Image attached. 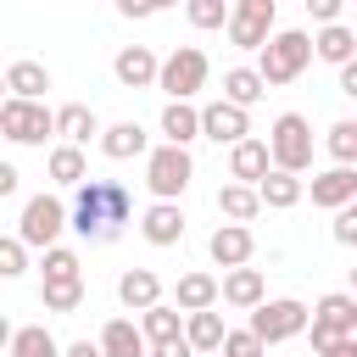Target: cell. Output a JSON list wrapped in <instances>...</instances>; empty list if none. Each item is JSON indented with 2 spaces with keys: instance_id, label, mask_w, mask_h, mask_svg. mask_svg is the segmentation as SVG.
Wrapping results in <instances>:
<instances>
[{
  "instance_id": "29",
  "label": "cell",
  "mask_w": 357,
  "mask_h": 357,
  "mask_svg": "<svg viewBox=\"0 0 357 357\" xmlns=\"http://www.w3.org/2000/svg\"><path fill=\"white\" fill-rule=\"evenodd\" d=\"M45 173H50L56 184H67V190H78V184L89 178V156H84V151H73V145H56V151L45 156Z\"/></svg>"
},
{
  "instance_id": "3",
  "label": "cell",
  "mask_w": 357,
  "mask_h": 357,
  "mask_svg": "<svg viewBox=\"0 0 357 357\" xmlns=\"http://www.w3.org/2000/svg\"><path fill=\"white\" fill-rule=\"evenodd\" d=\"M262 145H268V167H273V173L301 178V173L312 167V123H307L301 112H279Z\"/></svg>"
},
{
  "instance_id": "26",
  "label": "cell",
  "mask_w": 357,
  "mask_h": 357,
  "mask_svg": "<svg viewBox=\"0 0 357 357\" xmlns=\"http://www.w3.org/2000/svg\"><path fill=\"white\" fill-rule=\"evenodd\" d=\"M167 307H178L184 318H190V312H206V307H218V279H212V273H184Z\"/></svg>"
},
{
  "instance_id": "43",
  "label": "cell",
  "mask_w": 357,
  "mask_h": 357,
  "mask_svg": "<svg viewBox=\"0 0 357 357\" xmlns=\"http://www.w3.org/2000/svg\"><path fill=\"white\" fill-rule=\"evenodd\" d=\"M17 178H22V173H17L11 162H0V201H6V195H17Z\"/></svg>"
},
{
  "instance_id": "7",
  "label": "cell",
  "mask_w": 357,
  "mask_h": 357,
  "mask_svg": "<svg viewBox=\"0 0 357 357\" xmlns=\"http://www.w3.org/2000/svg\"><path fill=\"white\" fill-rule=\"evenodd\" d=\"M61 229H67V206L56 195H28L22 201V223H17L22 251H50L61 240Z\"/></svg>"
},
{
  "instance_id": "14",
  "label": "cell",
  "mask_w": 357,
  "mask_h": 357,
  "mask_svg": "<svg viewBox=\"0 0 357 357\" xmlns=\"http://www.w3.org/2000/svg\"><path fill=\"white\" fill-rule=\"evenodd\" d=\"M50 117H56V134H61V145H73V151H84L89 139H100V117H95V106H84V100H67V106H56Z\"/></svg>"
},
{
  "instance_id": "32",
  "label": "cell",
  "mask_w": 357,
  "mask_h": 357,
  "mask_svg": "<svg viewBox=\"0 0 357 357\" xmlns=\"http://www.w3.org/2000/svg\"><path fill=\"white\" fill-rule=\"evenodd\" d=\"M218 212H223L229 223H240V229H245L262 206H257V190H245V184H223V190H218Z\"/></svg>"
},
{
  "instance_id": "18",
  "label": "cell",
  "mask_w": 357,
  "mask_h": 357,
  "mask_svg": "<svg viewBox=\"0 0 357 357\" xmlns=\"http://www.w3.org/2000/svg\"><path fill=\"white\" fill-rule=\"evenodd\" d=\"M6 100H45V89H50V73H45V61H11L6 73Z\"/></svg>"
},
{
  "instance_id": "44",
  "label": "cell",
  "mask_w": 357,
  "mask_h": 357,
  "mask_svg": "<svg viewBox=\"0 0 357 357\" xmlns=\"http://www.w3.org/2000/svg\"><path fill=\"white\" fill-rule=\"evenodd\" d=\"M61 357H100V346L95 340H73V346H61Z\"/></svg>"
},
{
  "instance_id": "21",
  "label": "cell",
  "mask_w": 357,
  "mask_h": 357,
  "mask_svg": "<svg viewBox=\"0 0 357 357\" xmlns=\"http://www.w3.org/2000/svg\"><path fill=\"white\" fill-rule=\"evenodd\" d=\"M156 128H162V145H178V151H190V139H201V117L190 100H167Z\"/></svg>"
},
{
  "instance_id": "10",
  "label": "cell",
  "mask_w": 357,
  "mask_h": 357,
  "mask_svg": "<svg viewBox=\"0 0 357 357\" xmlns=\"http://www.w3.org/2000/svg\"><path fill=\"white\" fill-rule=\"evenodd\" d=\"M195 117H201V139H218V145H240L251 134V117L229 100H206V106H195Z\"/></svg>"
},
{
  "instance_id": "30",
  "label": "cell",
  "mask_w": 357,
  "mask_h": 357,
  "mask_svg": "<svg viewBox=\"0 0 357 357\" xmlns=\"http://www.w3.org/2000/svg\"><path fill=\"white\" fill-rule=\"evenodd\" d=\"M262 95H268V89H262V78H257L251 67H229V73H223V100H229V106L251 112Z\"/></svg>"
},
{
  "instance_id": "36",
  "label": "cell",
  "mask_w": 357,
  "mask_h": 357,
  "mask_svg": "<svg viewBox=\"0 0 357 357\" xmlns=\"http://www.w3.org/2000/svg\"><path fill=\"white\" fill-rule=\"evenodd\" d=\"M28 273V251L17 234H0V279H22Z\"/></svg>"
},
{
  "instance_id": "2",
  "label": "cell",
  "mask_w": 357,
  "mask_h": 357,
  "mask_svg": "<svg viewBox=\"0 0 357 357\" xmlns=\"http://www.w3.org/2000/svg\"><path fill=\"white\" fill-rule=\"evenodd\" d=\"M307 61H312V33H301V28H273L268 33V45L257 50V78H262V89H279V84H296L301 73H307Z\"/></svg>"
},
{
  "instance_id": "6",
  "label": "cell",
  "mask_w": 357,
  "mask_h": 357,
  "mask_svg": "<svg viewBox=\"0 0 357 357\" xmlns=\"http://www.w3.org/2000/svg\"><path fill=\"white\" fill-rule=\"evenodd\" d=\"M206 73H212L206 50L201 45H178L167 61H156V89H167V100H190L206 84Z\"/></svg>"
},
{
  "instance_id": "28",
  "label": "cell",
  "mask_w": 357,
  "mask_h": 357,
  "mask_svg": "<svg viewBox=\"0 0 357 357\" xmlns=\"http://www.w3.org/2000/svg\"><path fill=\"white\" fill-rule=\"evenodd\" d=\"M184 346H190V351H218V346H223V312H218V307L190 312V318H184Z\"/></svg>"
},
{
  "instance_id": "12",
  "label": "cell",
  "mask_w": 357,
  "mask_h": 357,
  "mask_svg": "<svg viewBox=\"0 0 357 357\" xmlns=\"http://www.w3.org/2000/svg\"><path fill=\"white\" fill-rule=\"evenodd\" d=\"M251 251H257V240H251V229H240V223H218L212 240H206V257H212L223 273H229V268H245Z\"/></svg>"
},
{
  "instance_id": "27",
  "label": "cell",
  "mask_w": 357,
  "mask_h": 357,
  "mask_svg": "<svg viewBox=\"0 0 357 357\" xmlns=\"http://www.w3.org/2000/svg\"><path fill=\"white\" fill-rule=\"evenodd\" d=\"M95 346H100V357H145V340H139L134 318H106Z\"/></svg>"
},
{
  "instance_id": "5",
  "label": "cell",
  "mask_w": 357,
  "mask_h": 357,
  "mask_svg": "<svg viewBox=\"0 0 357 357\" xmlns=\"http://www.w3.org/2000/svg\"><path fill=\"white\" fill-rule=\"evenodd\" d=\"M190 178H195L190 151H178V145H151V151H145V190H151L156 201H178V195L190 190Z\"/></svg>"
},
{
  "instance_id": "33",
  "label": "cell",
  "mask_w": 357,
  "mask_h": 357,
  "mask_svg": "<svg viewBox=\"0 0 357 357\" xmlns=\"http://www.w3.org/2000/svg\"><path fill=\"white\" fill-rule=\"evenodd\" d=\"M39 273H45V284H67V279H84V262H78L73 245H50L45 262H39Z\"/></svg>"
},
{
  "instance_id": "25",
  "label": "cell",
  "mask_w": 357,
  "mask_h": 357,
  "mask_svg": "<svg viewBox=\"0 0 357 357\" xmlns=\"http://www.w3.org/2000/svg\"><path fill=\"white\" fill-rule=\"evenodd\" d=\"M100 151H106L112 162H134V156L151 151V139H145L139 123H112V128H100Z\"/></svg>"
},
{
  "instance_id": "31",
  "label": "cell",
  "mask_w": 357,
  "mask_h": 357,
  "mask_svg": "<svg viewBox=\"0 0 357 357\" xmlns=\"http://www.w3.org/2000/svg\"><path fill=\"white\" fill-rule=\"evenodd\" d=\"M11 357H61V346H56V335L45 329V324H22V329H11V346H6Z\"/></svg>"
},
{
  "instance_id": "42",
  "label": "cell",
  "mask_w": 357,
  "mask_h": 357,
  "mask_svg": "<svg viewBox=\"0 0 357 357\" xmlns=\"http://www.w3.org/2000/svg\"><path fill=\"white\" fill-rule=\"evenodd\" d=\"M145 357H195L184 340H167V346H145Z\"/></svg>"
},
{
  "instance_id": "20",
  "label": "cell",
  "mask_w": 357,
  "mask_h": 357,
  "mask_svg": "<svg viewBox=\"0 0 357 357\" xmlns=\"http://www.w3.org/2000/svg\"><path fill=\"white\" fill-rule=\"evenodd\" d=\"M139 340L145 346H167V340H184V312L178 307H167V301H156V307H145L139 312Z\"/></svg>"
},
{
  "instance_id": "38",
  "label": "cell",
  "mask_w": 357,
  "mask_h": 357,
  "mask_svg": "<svg viewBox=\"0 0 357 357\" xmlns=\"http://www.w3.org/2000/svg\"><path fill=\"white\" fill-rule=\"evenodd\" d=\"M223 357H262V346H257V335L251 329H223V346H218Z\"/></svg>"
},
{
  "instance_id": "24",
  "label": "cell",
  "mask_w": 357,
  "mask_h": 357,
  "mask_svg": "<svg viewBox=\"0 0 357 357\" xmlns=\"http://www.w3.org/2000/svg\"><path fill=\"white\" fill-rule=\"evenodd\" d=\"M117 301H123L128 312H145V307L162 301V279H156L151 268H128V273L117 279Z\"/></svg>"
},
{
  "instance_id": "22",
  "label": "cell",
  "mask_w": 357,
  "mask_h": 357,
  "mask_svg": "<svg viewBox=\"0 0 357 357\" xmlns=\"http://www.w3.org/2000/svg\"><path fill=\"white\" fill-rule=\"evenodd\" d=\"M301 195H307V184L301 178H290V173H262L257 178V206H268V212H290V206H301Z\"/></svg>"
},
{
  "instance_id": "45",
  "label": "cell",
  "mask_w": 357,
  "mask_h": 357,
  "mask_svg": "<svg viewBox=\"0 0 357 357\" xmlns=\"http://www.w3.org/2000/svg\"><path fill=\"white\" fill-rule=\"evenodd\" d=\"M340 95H357V61L340 67Z\"/></svg>"
},
{
  "instance_id": "34",
  "label": "cell",
  "mask_w": 357,
  "mask_h": 357,
  "mask_svg": "<svg viewBox=\"0 0 357 357\" xmlns=\"http://www.w3.org/2000/svg\"><path fill=\"white\" fill-rule=\"evenodd\" d=\"M329 156H335V167H351L357 162V123L351 117H340V123H329Z\"/></svg>"
},
{
  "instance_id": "4",
  "label": "cell",
  "mask_w": 357,
  "mask_h": 357,
  "mask_svg": "<svg viewBox=\"0 0 357 357\" xmlns=\"http://www.w3.org/2000/svg\"><path fill=\"white\" fill-rule=\"evenodd\" d=\"M245 329L257 335L262 351L279 346V340H296V335H307V301H296V296H273V301L251 307V324H245Z\"/></svg>"
},
{
  "instance_id": "39",
  "label": "cell",
  "mask_w": 357,
  "mask_h": 357,
  "mask_svg": "<svg viewBox=\"0 0 357 357\" xmlns=\"http://www.w3.org/2000/svg\"><path fill=\"white\" fill-rule=\"evenodd\" d=\"M335 245H346V251H351V245H357V201H351V206H340V212H335Z\"/></svg>"
},
{
  "instance_id": "35",
  "label": "cell",
  "mask_w": 357,
  "mask_h": 357,
  "mask_svg": "<svg viewBox=\"0 0 357 357\" xmlns=\"http://www.w3.org/2000/svg\"><path fill=\"white\" fill-rule=\"evenodd\" d=\"M39 301H45V312H78V307H84V279H67V284H39Z\"/></svg>"
},
{
  "instance_id": "9",
  "label": "cell",
  "mask_w": 357,
  "mask_h": 357,
  "mask_svg": "<svg viewBox=\"0 0 357 357\" xmlns=\"http://www.w3.org/2000/svg\"><path fill=\"white\" fill-rule=\"evenodd\" d=\"M273 17H279V6L273 0H234L229 6V39L240 45V50H262L268 45V33H273Z\"/></svg>"
},
{
  "instance_id": "40",
  "label": "cell",
  "mask_w": 357,
  "mask_h": 357,
  "mask_svg": "<svg viewBox=\"0 0 357 357\" xmlns=\"http://www.w3.org/2000/svg\"><path fill=\"white\" fill-rule=\"evenodd\" d=\"M307 11H312V22H340V0H307Z\"/></svg>"
},
{
  "instance_id": "37",
  "label": "cell",
  "mask_w": 357,
  "mask_h": 357,
  "mask_svg": "<svg viewBox=\"0 0 357 357\" xmlns=\"http://www.w3.org/2000/svg\"><path fill=\"white\" fill-rule=\"evenodd\" d=\"M184 17H190L195 28H223V22H229V6H223V0H190Z\"/></svg>"
},
{
  "instance_id": "47",
  "label": "cell",
  "mask_w": 357,
  "mask_h": 357,
  "mask_svg": "<svg viewBox=\"0 0 357 357\" xmlns=\"http://www.w3.org/2000/svg\"><path fill=\"white\" fill-rule=\"evenodd\" d=\"M0 100H6V78H0Z\"/></svg>"
},
{
  "instance_id": "15",
  "label": "cell",
  "mask_w": 357,
  "mask_h": 357,
  "mask_svg": "<svg viewBox=\"0 0 357 357\" xmlns=\"http://www.w3.org/2000/svg\"><path fill=\"white\" fill-rule=\"evenodd\" d=\"M139 234H145L156 251L178 245V240H184V212H178V201H151L145 218H139Z\"/></svg>"
},
{
  "instance_id": "8",
  "label": "cell",
  "mask_w": 357,
  "mask_h": 357,
  "mask_svg": "<svg viewBox=\"0 0 357 357\" xmlns=\"http://www.w3.org/2000/svg\"><path fill=\"white\" fill-rule=\"evenodd\" d=\"M0 134L11 145H45L56 134V117L45 100H0Z\"/></svg>"
},
{
  "instance_id": "19",
  "label": "cell",
  "mask_w": 357,
  "mask_h": 357,
  "mask_svg": "<svg viewBox=\"0 0 357 357\" xmlns=\"http://www.w3.org/2000/svg\"><path fill=\"white\" fill-rule=\"evenodd\" d=\"M268 173V145L257 139V134H245L240 145H229V178L234 184H245V190H257V178Z\"/></svg>"
},
{
  "instance_id": "1",
  "label": "cell",
  "mask_w": 357,
  "mask_h": 357,
  "mask_svg": "<svg viewBox=\"0 0 357 357\" xmlns=\"http://www.w3.org/2000/svg\"><path fill=\"white\" fill-rule=\"evenodd\" d=\"M128 212H134V201H128V190L117 178H84L78 184V201L67 212V229L78 240H89V245H112L123 234Z\"/></svg>"
},
{
  "instance_id": "13",
  "label": "cell",
  "mask_w": 357,
  "mask_h": 357,
  "mask_svg": "<svg viewBox=\"0 0 357 357\" xmlns=\"http://www.w3.org/2000/svg\"><path fill=\"white\" fill-rule=\"evenodd\" d=\"M218 301H229V307H240V312L262 307V301H268V279H262V268H229V273L218 279Z\"/></svg>"
},
{
  "instance_id": "11",
  "label": "cell",
  "mask_w": 357,
  "mask_h": 357,
  "mask_svg": "<svg viewBox=\"0 0 357 357\" xmlns=\"http://www.w3.org/2000/svg\"><path fill=\"white\" fill-rule=\"evenodd\" d=\"M307 329H318V335H357V301L346 296V290H329V296H318V307H307Z\"/></svg>"
},
{
  "instance_id": "17",
  "label": "cell",
  "mask_w": 357,
  "mask_h": 357,
  "mask_svg": "<svg viewBox=\"0 0 357 357\" xmlns=\"http://www.w3.org/2000/svg\"><path fill=\"white\" fill-rule=\"evenodd\" d=\"M357 201V167H329V173H312V206H351Z\"/></svg>"
},
{
  "instance_id": "23",
  "label": "cell",
  "mask_w": 357,
  "mask_h": 357,
  "mask_svg": "<svg viewBox=\"0 0 357 357\" xmlns=\"http://www.w3.org/2000/svg\"><path fill=\"white\" fill-rule=\"evenodd\" d=\"M312 56L329 61V67H346V61H357V33L346 22H329V28L312 33Z\"/></svg>"
},
{
  "instance_id": "46",
  "label": "cell",
  "mask_w": 357,
  "mask_h": 357,
  "mask_svg": "<svg viewBox=\"0 0 357 357\" xmlns=\"http://www.w3.org/2000/svg\"><path fill=\"white\" fill-rule=\"evenodd\" d=\"M6 346H11V318L0 312V351H6Z\"/></svg>"
},
{
  "instance_id": "41",
  "label": "cell",
  "mask_w": 357,
  "mask_h": 357,
  "mask_svg": "<svg viewBox=\"0 0 357 357\" xmlns=\"http://www.w3.org/2000/svg\"><path fill=\"white\" fill-rule=\"evenodd\" d=\"M318 357H357V335H340V340H329Z\"/></svg>"
},
{
  "instance_id": "16",
  "label": "cell",
  "mask_w": 357,
  "mask_h": 357,
  "mask_svg": "<svg viewBox=\"0 0 357 357\" xmlns=\"http://www.w3.org/2000/svg\"><path fill=\"white\" fill-rule=\"evenodd\" d=\"M112 73H117L123 89H151L156 84V50L151 45H123L112 56Z\"/></svg>"
}]
</instances>
